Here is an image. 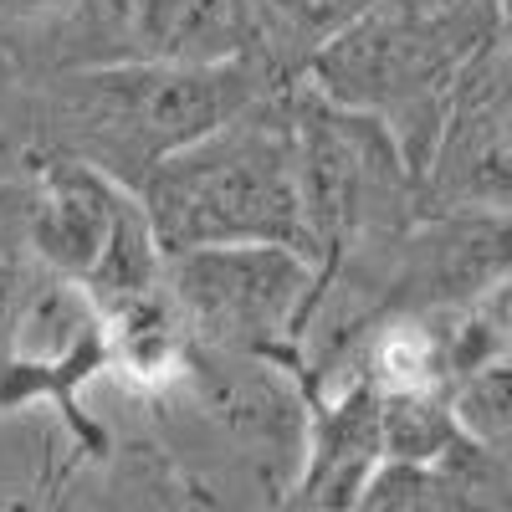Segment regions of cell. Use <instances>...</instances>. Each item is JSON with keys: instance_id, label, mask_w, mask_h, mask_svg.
<instances>
[{"instance_id": "cell-1", "label": "cell", "mask_w": 512, "mask_h": 512, "mask_svg": "<svg viewBox=\"0 0 512 512\" xmlns=\"http://www.w3.org/2000/svg\"><path fill=\"white\" fill-rule=\"evenodd\" d=\"M497 41L502 21L492 0H374L313 57L303 88L374 118L415 180H425L461 82Z\"/></svg>"}, {"instance_id": "cell-2", "label": "cell", "mask_w": 512, "mask_h": 512, "mask_svg": "<svg viewBox=\"0 0 512 512\" xmlns=\"http://www.w3.org/2000/svg\"><path fill=\"white\" fill-rule=\"evenodd\" d=\"M262 93H277L246 62L226 67H169V62H98L72 67L41 88L36 134L41 154H62L108 175L128 195L164 159L200 144L251 108Z\"/></svg>"}, {"instance_id": "cell-3", "label": "cell", "mask_w": 512, "mask_h": 512, "mask_svg": "<svg viewBox=\"0 0 512 512\" xmlns=\"http://www.w3.org/2000/svg\"><path fill=\"white\" fill-rule=\"evenodd\" d=\"M287 93H262L200 144L164 159L139 190V205L164 256L216 246H287L313 262ZM318 267V262H313ZM323 272V267H318Z\"/></svg>"}, {"instance_id": "cell-4", "label": "cell", "mask_w": 512, "mask_h": 512, "mask_svg": "<svg viewBox=\"0 0 512 512\" xmlns=\"http://www.w3.org/2000/svg\"><path fill=\"white\" fill-rule=\"evenodd\" d=\"M323 272L287 246H216L164 262V292L175 303L195 354L246 364H297Z\"/></svg>"}, {"instance_id": "cell-5", "label": "cell", "mask_w": 512, "mask_h": 512, "mask_svg": "<svg viewBox=\"0 0 512 512\" xmlns=\"http://www.w3.org/2000/svg\"><path fill=\"white\" fill-rule=\"evenodd\" d=\"M108 364V323L88 303V292L36 267L6 333H0V405L57 400L72 415L77 384H88Z\"/></svg>"}, {"instance_id": "cell-6", "label": "cell", "mask_w": 512, "mask_h": 512, "mask_svg": "<svg viewBox=\"0 0 512 512\" xmlns=\"http://www.w3.org/2000/svg\"><path fill=\"white\" fill-rule=\"evenodd\" d=\"M16 195H21V236L31 262L72 287H82L103 267L108 246L118 241L123 221L139 205V195H128L108 175L62 154H41L31 164V180Z\"/></svg>"}, {"instance_id": "cell-7", "label": "cell", "mask_w": 512, "mask_h": 512, "mask_svg": "<svg viewBox=\"0 0 512 512\" xmlns=\"http://www.w3.org/2000/svg\"><path fill=\"white\" fill-rule=\"evenodd\" d=\"M93 6V36L103 52L88 62H169L226 67L251 52L246 0H82Z\"/></svg>"}, {"instance_id": "cell-8", "label": "cell", "mask_w": 512, "mask_h": 512, "mask_svg": "<svg viewBox=\"0 0 512 512\" xmlns=\"http://www.w3.org/2000/svg\"><path fill=\"white\" fill-rule=\"evenodd\" d=\"M374 0H246L251 11V52L246 67L267 82V88L287 93L303 82L313 57L328 41L344 36Z\"/></svg>"}, {"instance_id": "cell-9", "label": "cell", "mask_w": 512, "mask_h": 512, "mask_svg": "<svg viewBox=\"0 0 512 512\" xmlns=\"http://www.w3.org/2000/svg\"><path fill=\"white\" fill-rule=\"evenodd\" d=\"M379 446L384 466L436 472L466 446V436L441 395H379Z\"/></svg>"}, {"instance_id": "cell-10", "label": "cell", "mask_w": 512, "mask_h": 512, "mask_svg": "<svg viewBox=\"0 0 512 512\" xmlns=\"http://www.w3.org/2000/svg\"><path fill=\"white\" fill-rule=\"evenodd\" d=\"M82 0H0V16L11 21H36V16H52V11H72Z\"/></svg>"}, {"instance_id": "cell-11", "label": "cell", "mask_w": 512, "mask_h": 512, "mask_svg": "<svg viewBox=\"0 0 512 512\" xmlns=\"http://www.w3.org/2000/svg\"><path fill=\"white\" fill-rule=\"evenodd\" d=\"M492 11H497V21H502V41L512 47V0H492Z\"/></svg>"}]
</instances>
